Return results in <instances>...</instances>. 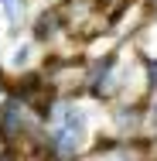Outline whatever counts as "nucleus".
Masks as SVG:
<instances>
[{"label": "nucleus", "instance_id": "nucleus-2", "mask_svg": "<svg viewBox=\"0 0 157 161\" xmlns=\"http://www.w3.org/2000/svg\"><path fill=\"white\" fill-rule=\"evenodd\" d=\"M147 72H150V75H147L150 86H157V62H147Z\"/></svg>", "mask_w": 157, "mask_h": 161}, {"label": "nucleus", "instance_id": "nucleus-1", "mask_svg": "<svg viewBox=\"0 0 157 161\" xmlns=\"http://www.w3.org/2000/svg\"><path fill=\"white\" fill-rule=\"evenodd\" d=\"M82 137H86V117H82V110L65 106L62 124L51 130V144H55V151H58L62 158H72L75 147L82 144Z\"/></svg>", "mask_w": 157, "mask_h": 161}, {"label": "nucleus", "instance_id": "nucleus-4", "mask_svg": "<svg viewBox=\"0 0 157 161\" xmlns=\"http://www.w3.org/2000/svg\"><path fill=\"white\" fill-rule=\"evenodd\" d=\"M0 3H10V0H0Z\"/></svg>", "mask_w": 157, "mask_h": 161}, {"label": "nucleus", "instance_id": "nucleus-3", "mask_svg": "<svg viewBox=\"0 0 157 161\" xmlns=\"http://www.w3.org/2000/svg\"><path fill=\"white\" fill-rule=\"evenodd\" d=\"M21 62H28V48H17L14 52V65H21Z\"/></svg>", "mask_w": 157, "mask_h": 161}]
</instances>
